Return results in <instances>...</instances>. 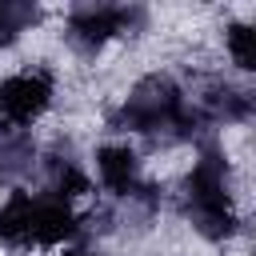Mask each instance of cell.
<instances>
[{
    "instance_id": "4",
    "label": "cell",
    "mask_w": 256,
    "mask_h": 256,
    "mask_svg": "<svg viewBox=\"0 0 256 256\" xmlns=\"http://www.w3.org/2000/svg\"><path fill=\"white\" fill-rule=\"evenodd\" d=\"M124 24H128V12H124V8H112V4H84V8H76V12L68 16L72 40L84 44V48L108 44L116 32H124Z\"/></svg>"
},
{
    "instance_id": "2",
    "label": "cell",
    "mask_w": 256,
    "mask_h": 256,
    "mask_svg": "<svg viewBox=\"0 0 256 256\" xmlns=\"http://www.w3.org/2000/svg\"><path fill=\"white\" fill-rule=\"evenodd\" d=\"M124 120L136 132H156V128H184L188 112H184V96L168 76H148L144 84H136V92L124 104Z\"/></svg>"
},
{
    "instance_id": "3",
    "label": "cell",
    "mask_w": 256,
    "mask_h": 256,
    "mask_svg": "<svg viewBox=\"0 0 256 256\" xmlns=\"http://www.w3.org/2000/svg\"><path fill=\"white\" fill-rule=\"evenodd\" d=\"M52 92H56V80L48 68H28V72H16L0 84V112L8 124L16 128H28L44 116V108L52 104Z\"/></svg>"
},
{
    "instance_id": "1",
    "label": "cell",
    "mask_w": 256,
    "mask_h": 256,
    "mask_svg": "<svg viewBox=\"0 0 256 256\" xmlns=\"http://www.w3.org/2000/svg\"><path fill=\"white\" fill-rule=\"evenodd\" d=\"M188 208L196 228L208 240H224L236 224L232 216V196H228V164L220 160V152H204L192 164L188 176Z\"/></svg>"
},
{
    "instance_id": "10",
    "label": "cell",
    "mask_w": 256,
    "mask_h": 256,
    "mask_svg": "<svg viewBox=\"0 0 256 256\" xmlns=\"http://www.w3.org/2000/svg\"><path fill=\"white\" fill-rule=\"evenodd\" d=\"M64 256H100V252H92V248H72V252H64Z\"/></svg>"
},
{
    "instance_id": "6",
    "label": "cell",
    "mask_w": 256,
    "mask_h": 256,
    "mask_svg": "<svg viewBox=\"0 0 256 256\" xmlns=\"http://www.w3.org/2000/svg\"><path fill=\"white\" fill-rule=\"evenodd\" d=\"M136 152L128 144H104L96 148V172H100V184L116 196H128L136 188Z\"/></svg>"
},
{
    "instance_id": "8",
    "label": "cell",
    "mask_w": 256,
    "mask_h": 256,
    "mask_svg": "<svg viewBox=\"0 0 256 256\" xmlns=\"http://www.w3.org/2000/svg\"><path fill=\"white\" fill-rule=\"evenodd\" d=\"M36 20V8L32 4H12V0H0V48L16 44L20 32H28V24Z\"/></svg>"
},
{
    "instance_id": "7",
    "label": "cell",
    "mask_w": 256,
    "mask_h": 256,
    "mask_svg": "<svg viewBox=\"0 0 256 256\" xmlns=\"http://www.w3.org/2000/svg\"><path fill=\"white\" fill-rule=\"evenodd\" d=\"M28 228H32V196L28 192H12L0 204V240L24 248L28 244Z\"/></svg>"
},
{
    "instance_id": "9",
    "label": "cell",
    "mask_w": 256,
    "mask_h": 256,
    "mask_svg": "<svg viewBox=\"0 0 256 256\" xmlns=\"http://www.w3.org/2000/svg\"><path fill=\"white\" fill-rule=\"evenodd\" d=\"M224 40H228V52H232V60H236V68H256V32L248 28V24H232L228 32H224Z\"/></svg>"
},
{
    "instance_id": "5",
    "label": "cell",
    "mask_w": 256,
    "mask_h": 256,
    "mask_svg": "<svg viewBox=\"0 0 256 256\" xmlns=\"http://www.w3.org/2000/svg\"><path fill=\"white\" fill-rule=\"evenodd\" d=\"M76 236V212L68 208V200H32V228H28V244L40 248H56L64 240Z\"/></svg>"
}]
</instances>
